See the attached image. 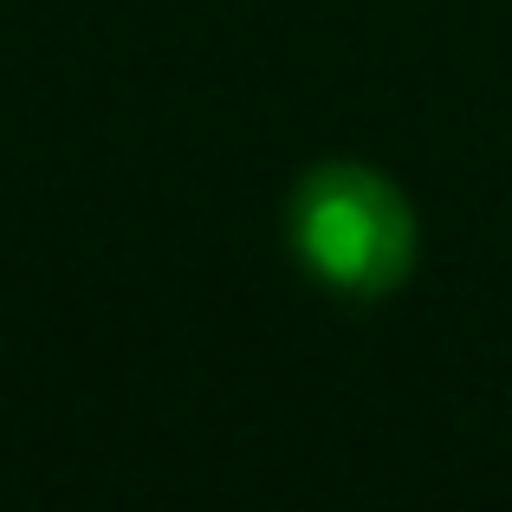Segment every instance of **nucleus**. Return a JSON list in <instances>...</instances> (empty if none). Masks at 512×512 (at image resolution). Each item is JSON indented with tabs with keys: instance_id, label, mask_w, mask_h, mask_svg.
Segmentation results:
<instances>
[{
	"instance_id": "nucleus-1",
	"label": "nucleus",
	"mask_w": 512,
	"mask_h": 512,
	"mask_svg": "<svg viewBox=\"0 0 512 512\" xmlns=\"http://www.w3.org/2000/svg\"><path fill=\"white\" fill-rule=\"evenodd\" d=\"M286 247L331 299L376 305L415 273L422 227L415 208L383 169L370 163H318L292 182Z\"/></svg>"
}]
</instances>
